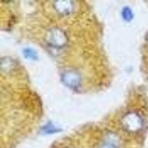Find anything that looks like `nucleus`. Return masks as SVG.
I'll return each mask as SVG.
<instances>
[{"label": "nucleus", "instance_id": "obj_1", "mask_svg": "<svg viewBox=\"0 0 148 148\" xmlns=\"http://www.w3.org/2000/svg\"><path fill=\"white\" fill-rule=\"evenodd\" d=\"M46 38L47 43L56 47L62 46L66 42V36L64 32L58 28L50 29Z\"/></svg>", "mask_w": 148, "mask_h": 148}, {"label": "nucleus", "instance_id": "obj_2", "mask_svg": "<svg viewBox=\"0 0 148 148\" xmlns=\"http://www.w3.org/2000/svg\"><path fill=\"white\" fill-rule=\"evenodd\" d=\"M134 114H127L123 120L124 127L128 131L135 132L138 131L142 127V123L140 119Z\"/></svg>", "mask_w": 148, "mask_h": 148}, {"label": "nucleus", "instance_id": "obj_3", "mask_svg": "<svg viewBox=\"0 0 148 148\" xmlns=\"http://www.w3.org/2000/svg\"><path fill=\"white\" fill-rule=\"evenodd\" d=\"M62 80L69 87L75 88L79 85L80 78L74 71H68L63 74Z\"/></svg>", "mask_w": 148, "mask_h": 148}, {"label": "nucleus", "instance_id": "obj_4", "mask_svg": "<svg viewBox=\"0 0 148 148\" xmlns=\"http://www.w3.org/2000/svg\"><path fill=\"white\" fill-rule=\"evenodd\" d=\"M58 3H56V8L60 13L66 14L70 12L72 6V5L70 4V2L64 1V3H61V2H58Z\"/></svg>", "mask_w": 148, "mask_h": 148}, {"label": "nucleus", "instance_id": "obj_5", "mask_svg": "<svg viewBox=\"0 0 148 148\" xmlns=\"http://www.w3.org/2000/svg\"><path fill=\"white\" fill-rule=\"evenodd\" d=\"M122 14L124 19L127 20H130L132 18V13L130 9L128 8H125L122 12Z\"/></svg>", "mask_w": 148, "mask_h": 148}, {"label": "nucleus", "instance_id": "obj_6", "mask_svg": "<svg viewBox=\"0 0 148 148\" xmlns=\"http://www.w3.org/2000/svg\"><path fill=\"white\" fill-rule=\"evenodd\" d=\"M24 53L25 56H27L28 58H31L32 59H34L36 58V54L35 53L29 49H26L24 51Z\"/></svg>", "mask_w": 148, "mask_h": 148}, {"label": "nucleus", "instance_id": "obj_7", "mask_svg": "<svg viewBox=\"0 0 148 148\" xmlns=\"http://www.w3.org/2000/svg\"><path fill=\"white\" fill-rule=\"evenodd\" d=\"M99 148H117V147L114 144L107 142L102 143Z\"/></svg>", "mask_w": 148, "mask_h": 148}]
</instances>
